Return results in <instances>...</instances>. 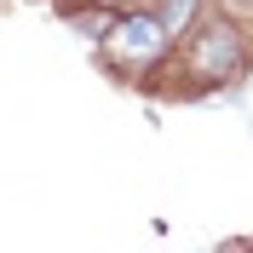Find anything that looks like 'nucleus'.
I'll return each mask as SVG.
<instances>
[{
	"label": "nucleus",
	"instance_id": "f257e3e1",
	"mask_svg": "<svg viewBox=\"0 0 253 253\" xmlns=\"http://www.w3.org/2000/svg\"><path fill=\"white\" fill-rule=\"evenodd\" d=\"M161 41H167V17H121L110 35H104V58L115 63V69H138V63H150L161 52Z\"/></svg>",
	"mask_w": 253,
	"mask_h": 253
},
{
	"label": "nucleus",
	"instance_id": "f03ea898",
	"mask_svg": "<svg viewBox=\"0 0 253 253\" xmlns=\"http://www.w3.org/2000/svg\"><path fill=\"white\" fill-rule=\"evenodd\" d=\"M196 69H202V75H224V69H242V46H236V35L224 29V23H207L202 46H196Z\"/></svg>",
	"mask_w": 253,
	"mask_h": 253
}]
</instances>
